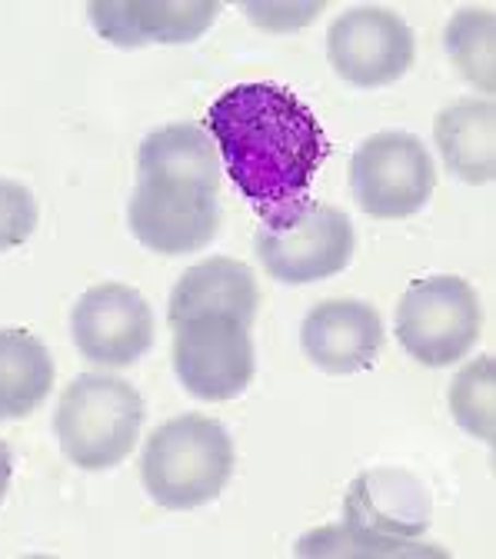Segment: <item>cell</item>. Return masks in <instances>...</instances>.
Wrapping results in <instances>:
<instances>
[{"mask_svg":"<svg viewBox=\"0 0 496 559\" xmlns=\"http://www.w3.org/2000/svg\"><path fill=\"white\" fill-rule=\"evenodd\" d=\"M214 147L260 221L287 217L310 203L327 140L314 110L276 84L231 87L206 110Z\"/></svg>","mask_w":496,"mask_h":559,"instance_id":"obj_1","label":"cell"},{"mask_svg":"<svg viewBox=\"0 0 496 559\" xmlns=\"http://www.w3.org/2000/svg\"><path fill=\"white\" fill-rule=\"evenodd\" d=\"M430 526V493L413 473L380 466L350 483L343 526L310 533L300 556H444L413 543Z\"/></svg>","mask_w":496,"mask_h":559,"instance_id":"obj_2","label":"cell"},{"mask_svg":"<svg viewBox=\"0 0 496 559\" xmlns=\"http://www.w3.org/2000/svg\"><path fill=\"white\" fill-rule=\"evenodd\" d=\"M237 453L224 424L200 413H184L161 424L140 456V476L154 503L193 510L224 493Z\"/></svg>","mask_w":496,"mask_h":559,"instance_id":"obj_3","label":"cell"},{"mask_svg":"<svg viewBox=\"0 0 496 559\" xmlns=\"http://www.w3.org/2000/svg\"><path fill=\"white\" fill-rule=\"evenodd\" d=\"M144 416V396L127 380L84 373L63 390L54 430L70 463L101 473L120 466L133 453Z\"/></svg>","mask_w":496,"mask_h":559,"instance_id":"obj_4","label":"cell"},{"mask_svg":"<svg viewBox=\"0 0 496 559\" xmlns=\"http://www.w3.org/2000/svg\"><path fill=\"white\" fill-rule=\"evenodd\" d=\"M483 310L463 276H430L406 287L397 307V336L423 367H453L480 340Z\"/></svg>","mask_w":496,"mask_h":559,"instance_id":"obj_5","label":"cell"},{"mask_svg":"<svg viewBox=\"0 0 496 559\" xmlns=\"http://www.w3.org/2000/svg\"><path fill=\"white\" fill-rule=\"evenodd\" d=\"M353 224L343 210L307 203L287 217L263 221L253 250L263 270L280 284H317V280L336 276L353 260Z\"/></svg>","mask_w":496,"mask_h":559,"instance_id":"obj_6","label":"cell"},{"mask_svg":"<svg viewBox=\"0 0 496 559\" xmlns=\"http://www.w3.org/2000/svg\"><path fill=\"white\" fill-rule=\"evenodd\" d=\"M350 187L367 217L400 221L427 206L437 187V167L420 136L406 130H380L353 154Z\"/></svg>","mask_w":496,"mask_h":559,"instance_id":"obj_7","label":"cell"},{"mask_svg":"<svg viewBox=\"0 0 496 559\" xmlns=\"http://www.w3.org/2000/svg\"><path fill=\"white\" fill-rule=\"evenodd\" d=\"M127 221L133 237L154 253L184 257L203 250L221 230V200L217 190L167 180V177H137L133 197L127 203Z\"/></svg>","mask_w":496,"mask_h":559,"instance_id":"obj_8","label":"cell"},{"mask_svg":"<svg viewBox=\"0 0 496 559\" xmlns=\"http://www.w3.org/2000/svg\"><path fill=\"white\" fill-rule=\"evenodd\" d=\"M174 370L197 400H234L253 380L250 323L231 313H200L174 326Z\"/></svg>","mask_w":496,"mask_h":559,"instance_id":"obj_9","label":"cell"},{"mask_svg":"<svg viewBox=\"0 0 496 559\" xmlns=\"http://www.w3.org/2000/svg\"><path fill=\"white\" fill-rule=\"evenodd\" d=\"M413 31L387 8H353L327 31V60L353 87H387L413 67Z\"/></svg>","mask_w":496,"mask_h":559,"instance_id":"obj_10","label":"cell"},{"mask_svg":"<svg viewBox=\"0 0 496 559\" xmlns=\"http://www.w3.org/2000/svg\"><path fill=\"white\" fill-rule=\"evenodd\" d=\"M70 333L87 364L120 370L133 367L154 346V313L133 287L97 284L70 313Z\"/></svg>","mask_w":496,"mask_h":559,"instance_id":"obj_11","label":"cell"},{"mask_svg":"<svg viewBox=\"0 0 496 559\" xmlns=\"http://www.w3.org/2000/svg\"><path fill=\"white\" fill-rule=\"evenodd\" d=\"M94 31L117 47L193 44L214 27V0H94L87 8Z\"/></svg>","mask_w":496,"mask_h":559,"instance_id":"obj_12","label":"cell"},{"mask_svg":"<svg viewBox=\"0 0 496 559\" xmlns=\"http://www.w3.org/2000/svg\"><path fill=\"white\" fill-rule=\"evenodd\" d=\"M300 343L310 364L333 377H350L377 364L383 320L364 300H323L304 317Z\"/></svg>","mask_w":496,"mask_h":559,"instance_id":"obj_13","label":"cell"},{"mask_svg":"<svg viewBox=\"0 0 496 559\" xmlns=\"http://www.w3.org/2000/svg\"><path fill=\"white\" fill-rule=\"evenodd\" d=\"M260 307L257 280L247 263L231 257H214L190 266L170 294V330L200 313H231L244 323H253Z\"/></svg>","mask_w":496,"mask_h":559,"instance_id":"obj_14","label":"cell"},{"mask_svg":"<svg viewBox=\"0 0 496 559\" xmlns=\"http://www.w3.org/2000/svg\"><path fill=\"white\" fill-rule=\"evenodd\" d=\"M437 147L450 174L467 183H489L496 177V107L493 100H457L437 114Z\"/></svg>","mask_w":496,"mask_h":559,"instance_id":"obj_15","label":"cell"},{"mask_svg":"<svg viewBox=\"0 0 496 559\" xmlns=\"http://www.w3.org/2000/svg\"><path fill=\"white\" fill-rule=\"evenodd\" d=\"M140 177H167L187 180L217 190L221 187V160L214 136L197 123H167L144 136L137 157Z\"/></svg>","mask_w":496,"mask_h":559,"instance_id":"obj_16","label":"cell"},{"mask_svg":"<svg viewBox=\"0 0 496 559\" xmlns=\"http://www.w3.org/2000/svg\"><path fill=\"white\" fill-rule=\"evenodd\" d=\"M54 386L47 346L27 330H0V424L31 416Z\"/></svg>","mask_w":496,"mask_h":559,"instance_id":"obj_17","label":"cell"},{"mask_svg":"<svg viewBox=\"0 0 496 559\" xmlns=\"http://www.w3.org/2000/svg\"><path fill=\"white\" fill-rule=\"evenodd\" d=\"M496 17L489 8H467L450 17L447 24V53L460 67V74L480 87L483 94H493L496 87Z\"/></svg>","mask_w":496,"mask_h":559,"instance_id":"obj_18","label":"cell"},{"mask_svg":"<svg viewBox=\"0 0 496 559\" xmlns=\"http://www.w3.org/2000/svg\"><path fill=\"white\" fill-rule=\"evenodd\" d=\"M493 357H480V360H473V364H467L460 373H457V380H453V386H450V409H453V419L457 424L470 433V437H476V440H483L486 447L493 443Z\"/></svg>","mask_w":496,"mask_h":559,"instance_id":"obj_19","label":"cell"},{"mask_svg":"<svg viewBox=\"0 0 496 559\" xmlns=\"http://www.w3.org/2000/svg\"><path fill=\"white\" fill-rule=\"evenodd\" d=\"M37 230V200L17 180H0V253L31 240Z\"/></svg>","mask_w":496,"mask_h":559,"instance_id":"obj_20","label":"cell"},{"mask_svg":"<svg viewBox=\"0 0 496 559\" xmlns=\"http://www.w3.org/2000/svg\"><path fill=\"white\" fill-rule=\"evenodd\" d=\"M11 476H14V460H11V447H8L4 440H0V503L8 500Z\"/></svg>","mask_w":496,"mask_h":559,"instance_id":"obj_21","label":"cell"}]
</instances>
